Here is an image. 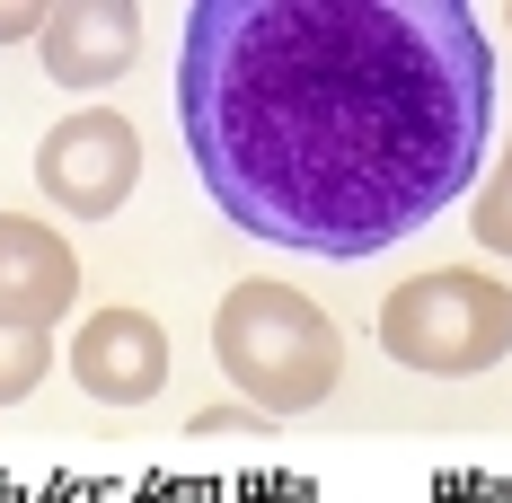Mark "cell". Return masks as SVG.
<instances>
[{
	"mask_svg": "<svg viewBox=\"0 0 512 503\" xmlns=\"http://www.w3.org/2000/svg\"><path fill=\"white\" fill-rule=\"evenodd\" d=\"M177 115L221 221L301 256H380L468 195L495 45L460 0H204Z\"/></svg>",
	"mask_w": 512,
	"mask_h": 503,
	"instance_id": "1",
	"label": "cell"
},
{
	"mask_svg": "<svg viewBox=\"0 0 512 503\" xmlns=\"http://www.w3.org/2000/svg\"><path fill=\"white\" fill-rule=\"evenodd\" d=\"M212 362L230 371V389L248 406L301 415L345 380V336L292 283H230L221 309H212Z\"/></svg>",
	"mask_w": 512,
	"mask_h": 503,
	"instance_id": "2",
	"label": "cell"
},
{
	"mask_svg": "<svg viewBox=\"0 0 512 503\" xmlns=\"http://www.w3.org/2000/svg\"><path fill=\"white\" fill-rule=\"evenodd\" d=\"M380 345L407 371H433V380H468V371H495L512 353V292L495 274H468V265H442V274H415L380 301Z\"/></svg>",
	"mask_w": 512,
	"mask_h": 503,
	"instance_id": "3",
	"label": "cell"
},
{
	"mask_svg": "<svg viewBox=\"0 0 512 503\" xmlns=\"http://www.w3.org/2000/svg\"><path fill=\"white\" fill-rule=\"evenodd\" d=\"M133 177H142V133H133L115 106L62 115L45 133V151H36V186H45L71 221H106L115 203L133 195Z\"/></svg>",
	"mask_w": 512,
	"mask_h": 503,
	"instance_id": "4",
	"label": "cell"
},
{
	"mask_svg": "<svg viewBox=\"0 0 512 503\" xmlns=\"http://www.w3.org/2000/svg\"><path fill=\"white\" fill-rule=\"evenodd\" d=\"M80 301V256L53 221H27V212H0V327H36L53 336Z\"/></svg>",
	"mask_w": 512,
	"mask_h": 503,
	"instance_id": "5",
	"label": "cell"
},
{
	"mask_svg": "<svg viewBox=\"0 0 512 503\" xmlns=\"http://www.w3.org/2000/svg\"><path fill=\"white\" fill-rule=\"evenodd\" d=\"M71 380L106 406H142L168 389V336H159L151 309H98V318H80V336H71Z\"/></svg>",
	"mask_w": 512,
	"mask_h": 503,
	"instance_id": "6",
	"label": "cell"
},
{
	"mask_svg": "<svg viewBox=\"0 0 512 503\" xmlns=\"http://www.w3.org/2000/svg\"><path fill=\"white\" fill-rule=\"evenodd\" d=\"M133 53H142V9H124V0H71V9L45 18V71L62 89H106V80H124Z\"/></svg>",
	"mask_w": 512,
	"mask_h": 503,
	"instance_id": "7",
	"label": "cell"
},
{
	"mask_svg": "<svg viewBox=\"0 0 512 503\" xmlns=\"http://www.w3.org/2000/svg\"><path fill=\"white\" fill-rule=\"evenodd\" d=\"M53 362V336H36V327H0V406H18L36 380H45Z\"/></svg>",
	"mask_w": 512,
	"mask_h": 503,
	"instance_id": "8",
	"label": "cell"
},
{
	"mask_svg": "<svg viewBox=\"0 0 512 503\" xmlns=\"http://www.w3.org/2000/svg\"><path fill=\"white\" fill-rule=\"evenodd\" d=\"M468 230H477L495 256H512V142H504V159H495V177L477 186V212H468Z\"/></svg>",
	"mask_w": 512,
	"mask_h": 503,
	"instance_id": "9",
	"label": "cell"
},
{
	"mask_svg": "<svg viewBox=\"0 0 512 503\" xmlns=\"http://www.w3.org/2000/svg\"><path fill=\"white\" fill-rule=\"evenodd\" d=\"M18 36H45V9L36 0H0V45H18Z\"/></svg>",
	"mask_w": 512,
	"mask_h": 503,
	"instance_id": "10",
	"label": "cell"
}]
</instances>
